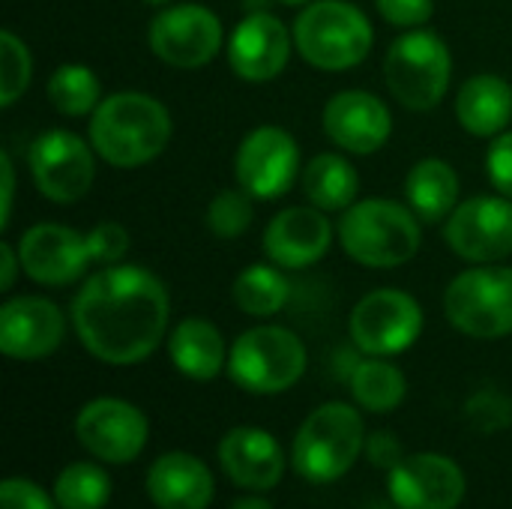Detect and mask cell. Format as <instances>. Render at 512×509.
Returning <instances> with one entry per match:
<instances>
[{
    "label": "cell",
    "instance_id": "obj_1",
    "mask_svg": "<svg viewBox=\"0 0 512 509\" xmlns=\"http://www.w3.org/2000/svg\"><path fill=\"white\" fill-rule=\"evenodd\" d=\"M171 300L162 279L138 264L96 270L72 300L81 345L108 366H135L165 339Z\"/></svg>",
    "mask_w": 512,
    "mask_h": 509
},
{
    "label": "cell",
    "instance_id": "obj_2",
    "mask_svg": "<svg viewBox=\"0 0 512 509\" xmlns=\"http://www.w3.org/2000/svg\"><path fill=\"white\" fill-rule=\"evenodd\" d=\"M174 123L168 108L138 90L111 93L90 114V144L114 168L153 162L171 141Z\"/></svg>",
    "mask_w": 512,
    "mask_h": 509
},
{
    "label": "cell",
    "instance_id": "obj_3",
    "mask_svg": "<svg viewBox=\"0 0 512 509\" xmlns=\"http://www.w3.org/2000/svg\"><path fill=\"white\" fill-rule=\"evenodd\" d=\"M420 219L411 207L366 198L351 204L339 219V243L342 249L363 267L393 270L408 264L420 249Z\"/></svg>",
    "mask_w": 512,
    "mask_h": 509
},
{
    "label": "cell",
    "instance_id": "obj_4",
    "mask_svg": "<svg viewBox=\"0 0 512 509\" xmlns=\"http://www.w3.org/2000/svg\"><path fill=\"white\" fill-rule=\"evenodd\" d=\"M366 450V429L360 411L345 402H327L315 408L291 447V465L306 483L342 480Z\"/></svg>",
    "mask_w": 512,
    "mask_h": 509
},
{
    "label": "cell",
    "instance_id": "obj_5",
    "mask_svg": "<svg viewBox=\"0 0 512 509\" xmlns=\"http://www.w3.org/2000/svg\"><path fill=\"white\" fill-rule=\"evenodd\" d=\"M291 33L300 57L324 72L354 69L375 42L366 12L348 0H312L297 15Z\"/></svg>",
    "mask_w": 512,
    "mask_h": 509
},
{
    "label": "cell",
    "instance_id": "obj_6",
    "mask_svg": "<svg viewBox=\"0 0 512 509\" xmlns=\"http://www.w3.org/2000/svg\"><path fill=\"white\" fill-rule=\"evenodd\" d=\"M306 372V345L285 327H252L228 351L231 381L255 396L291 390Z\"/></svg>",
    "mask_w": 512,
    "mask_h": 509
},
{
    "label": "cell",
    "instance_id": "obj_7",
    "mask_svg": "<svg viewBox=\"0 0 512 509\" xmlns=\"http://www.w3.org/2000/svg\"><path fill=\"white\" fill-rule=\"evenodd\" d=\"M453 57L447 42L429 30H408L384 57V78L390 93L411 111L441 105L450 90Z\"/></svg>",
    "mask_w": 512,
    "mask_h": 509
},
{
    "label": "cell",
    "instance_id": "obj_8",
    "mask_svg": "<svg viewBox=\"0 0 512 509\" xmlns=\"http://www.w3.org/2000/svg\"><path fill=\"white\" fill-rule=\"evenodd\" d=\"M447 321L474 339H504L512 333V267H471L444 294Z\"/></svg>",
    "mask_w": 512,
    "mask_h": 509
},
{
    "label": "cell",
    "instance_id": "obj_9",
    "mask_svg": "<svg viewBox=\"0 0 512 509\" xmlns=\"http://www.w3.org/2000/svg\"><path fill=\"white\" fill-rule=\"evenodd\" d=\"M348 330L363 354L396 357L420 339L423 309L399 288H378L354 306Z\"/></svg>",
    "mask_w": 512,
    "mask_h": 509
},
{
    "label": "cell",
    "instance_id": "obj_10",
    "mask_svg": "<svg viewBox=\"0 0 512 509\" xmlns=\"http://www.w3.org/2000/svg\"><path fill=\"white\" fill-rule=\"evenodd\" d=\"M93 144L84 138L66 132V129H51L42 132L27 153L30 177L39 189L54 204H75L81 201L96 177V159H93Z\"/></svg>",
    "mask_w": 512,
    "mask_h": 509
},
{
    "label": "cell",
    "instance_id": "obj_11",
    "mask_svg": "<svg viewBox=\"0 0 512 509\" xmlns=\"http://www.w3.org/2000/svg\"><path fill=\"white\" fill-rule=\"evenodd\" d=\"M150 51L174 69L207 66L222 48V21L201 3L162 9L150 21Z\"/></svg>",
    "mask_w": 512,
    "mask_h": 509
},
{
    "label": "cell",
    "instance_id": "obj_12",
    "mask_svg": "<svg viewBox=\"0 0 512 509\" xmlns=\"http://www.w3.org/2000/svg\"><path fill=\"white\" fill-rule=\"evenodd\" d=\"M447 246L474 264H495L512 252V198L477 195L462 201L444 225Z\"/></svg>",
    "mask_w": 512,
    "mask_h": 509
},
{
    "label": "cell",
    "instance_id": "obj_13",
    "mask_svg": "<svg viewBox=\"0 0 512 509\" xmlns=\"http://www.w3.org/2000/svg\"><path fill=\"white\" fill-rule=\"evenodd\" d=\"M300 171V147L294 135H288L282 126H258L252 129L234 156V177L240 189H246L252 198L276 201L282 198Z\"/></svg>",
    "mask_w": 512,
    "mask_h": 509
},
{
    "label": "cell",
    "instance_id": "obj_14",
    "mask_svg": "<svg viewBox=\"0 0 512 509\" xmlns=\"http://www.w3.org/2000/svg\"><path fill=\"white\" fill-rule=\"evenodd\" d=\"M75 438L99 462L126 465L141 456L150 438V426H147V417L135 405L102 396V399L87 402L78 411Z\"/></svg>",
    "mask_w": 512,
    "mask_h": 509
},
{
    "label": "cell",
    "instance_id": "obj_15",
    "mask_svg": "<svg viewBox=\"0 0 512 509\" xmlns=\"http://www.w3.org/2000/svg\"><path fill=\"white\" fill-rule=\"evenodd\" d=\"M21 273H27L39 285H72L96 264L90 234L72 231L66 225L42 222L24 231L18 243Z\"/></svg>",
    "mask_w": 512,
    "mask_h": 509
},
{
    "label": "cell",
    "instance_id": "obj_16",
    "mask_svg": "<svg viewBox=\"0 0 512 509\" xmlns=\"http://www.w3.org/2000/svg\"><path fill=\"white\" fill-rule=\"evenodd\" d=\"M465 489L462 468L438 453L405 456L387 474V492L396 509H456Z\"/></svg>",
    "mask_w": 512,
    "mask_h": 509
},
{
    "label": "cell",
    "instance_id": "obj_17",
    "mask_svg": "<svg viewBox=\"0 0 512 509\" xmlns=\"http://www.w3.org/2000/svg\"><path fill=\"white\" fill-rule=\"evenodd\" d=\"M291 42L294 33H288L276 15L252 12L234 27L228 39V63L243 81L264 84L285 72L291 60Z\"/></svg>",
    "mask_w": 512,
    "mask_h": 509
},
{
    "label": "cell",
    "instance_id": "obj_18",
    "mask_svg": "<svg viewBox=\"0 0 512 509\" xmlns=\"http://www.w3.org/2000/svg\"><path fill=\"white\" fill-rule=\"evenodd\" d=\"M324 132L327 138L357 156L378 153L390 132V108L369 90H342L324 105Z\"/></svg>",
    "mask_w": 512,
    "mask_h": 509
},
{
    "label": "cell",
    "instance_id": "obj_19",
    "mask_svg": "<svg viewBox=\"0 0 512 509\" xmlns=\"http://www.w3.org/2000/svg\"><path fill=\"white\" fill-rule=\"evenodd\" d=\"M66 336L63 312L45 297H12L0 309V351L9 360H42Z\"/></svg>",
    "mask_w": 512,
    "mask_h": 509
},
{
    "label": "cell",
    "instance_id": "obj_20",
    "mask_svg": "<svg viewBox=\"0 0 512 509\" xmlns=\"http://www.w3.org/2000/svg\"><path fill=\"white\" fill-rule=\"evenodd\" d=\"M333 243V225L318 207H288L264 231V252L276 267L303 270L318 264Z\"/></svg>",
    "mask_w": 512,
    "mask_h": 509
},
{
    "label": "cell",
    "instance_id": "obj_21",
    "mask_svg": "<svg viewBox=\"0 0 512 509\" xmlns=\"http://www.w3.org/2000/svg\"><path fill=\"white\" fill-rule=\"evenodd\" d=\"M219 465L234 486L246 492H267L279 486L285 474V453L270 432L240 426L222 438Z\"/></svg>",
    "mask_w": 512,
    "mask_h": 509
},
{
    "label": "cell",
    "instance_id": "obj_22",
    "mask_svg": "<svg viewBox=\"0 0 512 509\" xmlns=\"http://www.w3.org/2000/svg\"><path fill=\"white\" fill-rule=\"evenodd\" d=\"M147 495L159 509H207L213 474L189 453H165L147 471Z\"/></svg>",
    "mask_w": 512,
    "mask_h": 509
},
{
    "label": "cell",
    "instance_id": "obj_23",
    "mask_svg": "<svg viewBox=\"0 0 512 509\" xmlns=\"http://www.w3.org/2000/svg\"><path fill=\"white\" fill-rule=\"evenodd\" d=\"M456 117L477 138L501 135L512 120V87L492 72L468 78L456 96Z\"/></svg>",
    "mask_w": 512,
    "mask_h": 509
},
{
    "label": "cell",
    "instance_id": "obj_24",
    "mask_svg": "<svg viewBox=\"0 0 512 509\" xmlns=\"http://www.w3.org/2000/svg\"><path fill=\"white\" fill-rule=\"evenodd\" d=\"M168 354L177 372L192 381H213L222 372V366H228L225 339L216 330V324L204 318L180 321L168 336Z\"/></svg>",
    "mask_w": 512,
    "mask_h": 509
},
{
    "label": "cell",
    "instance_id": "obj_25",
    "mask_svg": "<svg viewBox=\"0 0 512 509\" xmlns=\"http://www.w3.org/2000/svg\"><path fill=\"white\" fill-rule=\"evenodd\" d=\"M408 207L423 222H441L459 207V177L444 159H423L405 177Z\"/></svg>",
    "mask_w": 512,
    "mask_h": 509
},
{
    "label": "cell",
    "instance_id": "obj_26",
    "mask_svg": "<svg viewBox=\"0 0 512 509\" xmlns=\"http://www.w3.org/2000/svg\"><path fill=\"white\" fill-rule=\"evenodd\" d=\"M360 192V177L354 165L339 156V153H318L306 168H303V195L309 198L312 207L324 213L348 210L357 204Z\"/></svg>",
    "mask_w": 512,
    "mask_h": 509
},
{
    "label": "cell",
    "instance_id": "obj_27",
    "mask_svg": "<svg viewBox=\"0 0 512 509\" xmlns=\"http://www.w3.org/2000/svg\"><path fill=\"white\" fill-rule=\"evenodd\" d=\"M348 384H351L354 402L372 414L396 411L408 393V381H405L402 369L387 363V357H369V360L357 363Z\"/></svg>",
    "mask_w": 512,
    "mask_h": 509
},
{
    "label": "cell",
    "instance_id": "obj_28",
    "mask_svg": "<svg viewBox=\"0 0 512 509\" xmlns=\"http://www.w3.org/2000/svg\"><path fill=\"white\" fill-rule=\"evenodd\" d=\"M231 297L240 312L249 318H273L285 309L291 297V285L279 267L270 264H252L246 267L231 288Z\"/></svg>",
    "mask_w": 512,
    "mask_h": 509
},
{
    "label": "cell",
    "instance_id": "obj_29",
    "mask_svg": "<svg viewBox=\"0 0 512 509\" xmlns=\"http://www.w3.org/2000/svg\"><path fill=\"white\" fill-rule=\"evenodd\" d=\"M48 99L63 117H84L102 102V87L90 66L63 63L48 78Z\"/></svg>",
    "mask_w": 512,
    "mask_h": 509
},
{
    "label": "cell",
    "instance_id": "obj_30",
    "mask_svg": "<svg viewBox=\"0 0 512 509\" xmlns=\"http://www.w3.org/2000/svg\"><path fill=\"white\" fill-rule=\"evenodd\" d=\"M111 498V480L90 462L66 465L54 483V501L60 509H105Z\"/></svg>",
    "mask_w": 512,
    "mask_h": 509
},
{
    "label": "cell",
    "instance_id": "obj_31",
    "mask_svg": "<svg viewBox=\"0 0 512 509\" xmlns=\"http://www.w3.org/2000/svg\"><path fill=\"white\" fill-rule=\"evenodd\" d=\"M30 75H33V60L24 39H18L9 27L0 30V105L3 108H12L21 99V93L30 84Z\"/></svg>",
    "mask_w": 512,
    "mask_h": 509
},
{
    "label": "cell",
    "instance_id": "obj_32",
    "mask_svg": "<svg viewBox=\"0 0 512 509\" xmlns=\"http://www.w3.org/2000/svg\"><path fill=\"white\" fill-rule=\"evenodd\" d=\"M252 219H255V207L246 189H222L207 207V228L222 240H234L246 234Z\"/></svg>",
    "mask_w": 512,
    "mask_h": 509
},
{
    "label": "cell",
    "instance_id": "obj_33",
    "mask_svg": "<svg viewBox=\"0 0 512 509\" xmlns=\"http://www.w3.org/2000/svg\"><path fill=\"white\" fill-rule=\"evenodd\" d=\"M465 417L477 432H501L512 426V399L498 393V390H480L477 396L468 399L465 405Z\"/></svg>",
    "mask_w": 512,
    "mask_h": 509
},
{
    "label": "cell",
    "instance_id": "obj_34",
    "mask_svg": "<svg viewBox=\"0 0 512 509\" xmlns=\"http://www.w3.org/2000/svg\"><path fill=\"white\" fill-rule=\"evenodd\" d=\"M90 234V243H93V255H96V264L99 267H111V264H120V258L126 255L129 249V234L123 225L117 222H102L96 225Z\"/></svg>",
    "mask_w": 512,
    "mask_h": 509
},
{
    "label": "cell",
    "instance_id": "obj_35",
    "mask_svg": "<svg viewBox=\"0 0 512 509\" xmlns=\"http://www.w3.org/2000/svg\"><path fill=\"white\" fill-rule=\"evenodd\" d=\"M0 509H57V501H51L36 483L12 477L0 486Z\"/></svg>",
    "mask_w": 512,
    "mask_h": 509
},
{
    "label": "cell",
    "instance_id": "obj_36",
    "mask_svg": "<svg viewBox=\"0 0 512 509\" xmlns=\"http://www.w3.org/2000/svg\"><path fill=\"white\" fill-rule=\"evenodd\" d=\"M378 12L393 27H423L435 12V0H378Z\"/></svg>",
    "mask_w": 512,
    "mask_h": 509
},
{
    "label": "cell",
    "instance_id": "obj_37",
    "mask_svg": "<svg viewBox=\"0 0 512 509\" xmlns=\"http://www.w3.org/2000/svg\"><path fill=\"white\" fill-rule=\"evenodd\" d=\"M486 168H489V177H492L495 189L501 195L512 198V132L495 135V141L489 147V156H486Z\"/></svg>",
    "mask_w": 512,
    "mask_h": 509
},
{
    "label": "cell",
    "instance_id": "obj_38",
    "mask_svg": "<svg viewBox=\"0 0 512 509\" xmlns=\"http://www.w3.org/2000/svg\"><path fill=\"white\" fill-rule=\"evenodd\" d=\"M366 456L375 468H384V471H393L405 453H402V444L393 432H375L369 441H366Z\"/></svg>",
    "mask_w": 512,
    "mask_h": 509
},
{
    "label": "cell",
    "instance_id": "obj_39",
    "mask_svg": "<svg viewBox=\"0 0 512 509\" xmlns=\"http://www.w3.org/2000/svg\"><path fill=\"white\" fill-rule=\"evenodd\" d=\"M0 177H3V210H0V228L9 225L12 216V195H15V168L9 153H0Z\"/></svg>",
    "mask_w": 512,
    "mask_h": 509
},
{
    "label": "cell",
    "instance_id": "obj_40",
    "mask_svg": "<svg viewBox=\"0 0 512 509\" xmlns=\"http://www.w3.org/2000/svg\"><path fill=\"white\" fill-rule=\"evenodd\" d=\"M0 261H3L0 264V288L9 291L15 285L18 270H21V258H18V252L9 243H0Z\"/></svg>",
    "mask_w": 512,
    "mask_h": 509
},
{
    "label": "cell",
    "instance_id": "obj_41",
    "mask_svg": "<svg viewBox=\"0 0 512 509\" xmlns=\"http://www.w3.org/2000/svg\"><path fill=\"white\" fill-rule=\"evenodd\" d=\"M231 509H273L264 498H258V495H246V498H237Z\"/></svg>",
    "mask_w": 512,
    "mask_h": 509
},
{
    "label": "cell",
    "instance_id": "obj_42",
    "mask_svg": "<svg viewBox=\"0 0 512 509\" xmlns=\"http://www.w3.org/2000/svg\"><path fill=\"white\" fill-rule=\"evenodd\" d=\"M279 3H285V6H303V3H312V0H279Z\"/></svg>",
    "mask_w": 512,
    "mask_h": 509
},
{
    "label": "cell",
    "instance_id": "obj_43",
    "mask_svg": "<svg viewBox=\"0 0 512 509\" xmlns=\"http://www.w3.org/2000/svg\"><path fill=\"white\" fill-rule=\"evenodd\" d=\"M144 3H153V6H162V3H171V0H144Z\"/></svg>",
    "mask_w": 512,
    "mask_h": 509
}]
</instances>
